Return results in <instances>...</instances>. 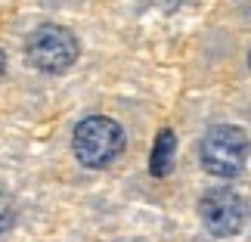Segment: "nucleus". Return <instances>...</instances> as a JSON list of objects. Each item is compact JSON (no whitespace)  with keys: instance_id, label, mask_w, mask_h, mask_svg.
I'll return each mask as SVG.
<instances>
[{"instance_id":"nucleus-1","label":"nucleus","mask_w":251,"mask_h":242,"mask_svg":"<svg viewBox=\"0 0 251 242\" xmlns=\"http://www.w3.org/2000/svg\"><path fill=\"white\" fill-rule=\"evenodd\" d=\"M72 149L87 168H109L124 149V131L118 121L105 118V115H93L75 128Z\"/></svg>"},{"instance_id":"nucleus-2","label":"nucleus","mask_w":251,"mask_h":242,"mask_svg":"<svg viewBox=\"0 0 251 242\" xmlns=\"http://www.w3.org/2000/svg\"><path fill=\"white\" fill-rule=\"evenodd\" d=\"M248 159V137L242 128L217 124L201 140V164L214 177H236Z\"/></svg>"},{"instance_id":"nucleus-3","label":"nucleus","mask_w":251,"mask_h":242,"mask_svg":"<svg viewBox=\"0 0 251 242\" xmlns=\"http://www.w3.org/2000/svg\"><path fill=\"white\" fill-rule=\"evenodd\" d=\"M25 56L34 69H41L47 75H59L65 69H72L75 59H78V41L62 25H41L28 37Z\"/></svg>"},{"instance_id":"nucleus-4","label":"nucleus","mask_w":251,"mask_h":242,"mask_svg":"<svg viewBox=\"0 0 251 242\" xmlns=\"http://www.w3.org/2000/svg\"><path fill=\"white\" fill-rule=\"evenodd\" d=\"M199 215L214 236H236L248 220V205L233 189H211L199 202Z\"/></svg>"},{"instance_id":"nucleus-5","label":"nucleus","mask_w":251,"mask_h":242,"mask_svg":"<svg viewBox=\"0 0 251 242\" xmlns=\"http://www.w3.org/2000/svg\"><path fill=\"white\" fill-rule=\"evenodd\" d=\"M174 146H177V140H174V131H161L158 140H155V149H152V174H155V177H165V174L171 171Z\"/></svg>"},{"instance_id":"nucleus-6","label":"nucleus","mask_w":251,"mask_h":242,"mask_svg":"<svg viewBox=\"0 0 251 242\" xmlns=\"http://www.w3.org/2000/svg\"><path fill=\"white\" fill-rule=\"evenodd\" d=\"M9 227H13V202L0 192V233H6Z\"/></svg>"},{"instance_id":"nucleus-7","label":"nucleus","mask_w":251,"mask_h":242,"mask_svg":"<svg viewBox=\"0 0 251 242\" xmlns=\"http://www.w3.org/2000/svg\"><path fill=\"white\" fill-rule=\"evenodd\" d=\"M158 3H165V6H174V3H177V0H158Z\"/></svg>"},{"instance_id":"nucleus-8","label":"nucleus","mask_w":251,"mask_h":242,"mask_svg":"<svg viewBox=\"0 0 251 242\" xmlns=\"http://www.w3.org/2000/svg\"><path fill=\"white\" fill-rule=\"evenodd\" d=\"M0 69H3V56H0Z\"/></svg>"}]
</instances>
